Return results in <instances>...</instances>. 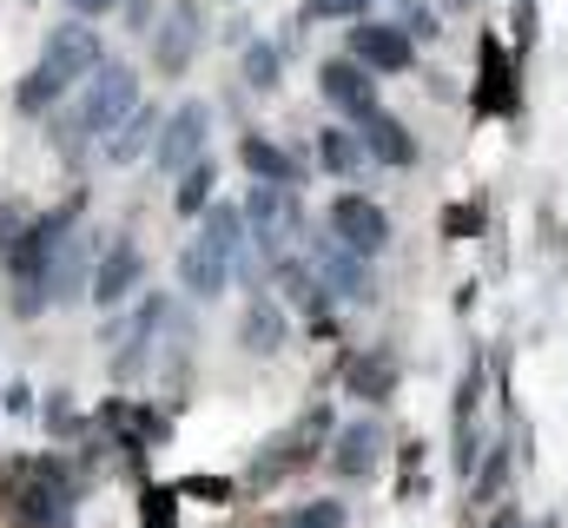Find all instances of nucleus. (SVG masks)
<instances>
[{
    "label": "nucleus",
    "mask_w": 568,
    "mask_h": 528,
    "mask_svg": "<svg viewBox=\"0 0 568 528\" xmlns=\"http://www.w3.org/2000/svg\"><path fill=\"white\" fill-rule=\"evenodd\" d=\"M133 106H140V73H133L126 60H100V67L87 73V87H80L73 113H67L53 132H60V145L73 152L80 139H106V132L133 113Z\"/></svg>",
    "instance_id": "f257e3e1"
},
{
    "label": "nucleus",
    "mask_w": 568,
    "mask_h": 528,
    "mask_svg": "<svg viewBox=\"0 0 568 528\" xmlns=\"http://www.w3.org/2000/svg\"><path fill=\"white\" fill-rule=\"evenodd\" d=\"M297 232H304L297 192H291V185H252V199H245V238H252L265 258H284V252L297 245Z\"/></svg>",
    "instance_id": "f03ea898"
},
{
    "label": "nucleus",
    "mask_w": 568,
    "mask_h": 528,
    "mask_svg": "<svg viewBox=\"0 0 568 528\" xmlns=\"http://www.w3.org/2000/svg\"><path fill=\"white\" fill-rule=\"evenodd\" d=\"M106 60V40L93 33V20H60L53 33H47V47H40V73L53 80V87H80L93 67Z\"/></svg>",
    "instance_id": "7ed1b4c3"
},
{
    "label": "nucleus",
    "mask_w": 568,
    "mask_h": 528,
    "mask_svg": "<svg viewBox=\"0 0 568 528\" xmlns=\"http://www.w3.org/2000/svg\"><path fill=\"white\" fill-rule=\"evenodd\" d=\"M304 264L317 271L324 297H337V304H377V277H371V258H357L351 245H337V238H317Z\"/></svg>",
    "instance_id": "20e7f679"
},
{
    "label": "nucleus",
    "mask_w": 568,
    "mask_h": 528,
    "mask_svg": "<svg viewBox=\"0 0 568 528\" xmlns=\"http://www.w3.org/2000/svg\"><path fill=\"white\" fill-rule=\"evenodd\" d=\"M331 238L351 245L357 258H377V252H390V212L371 205L364 192H337L331 199Z\"/></svg>",
    "instance_id": "39448f33"
},
{
    "label": "nucleus",
    "mask_w": 568,
    "mask_h": 528,
    "mask_svg": "<svg viewBox=\"0 0 568 528\" xmlns=\"http://www.w3.org/2000/svg\"><path fill=\"white\" fill-rule=\"evenodd\" d=\"M205 139H212V106L205 100H185L172 120H159V139H152V159H159V172H185L192 159H205Z\"/></svg>",
    "instance_id": "423d86ee"
},
{
    "label": "nucleus",
    "mask_w": 568,
    "mask_h": 528,
    "mask_svg": "<svg viewBox=\"0 0 568 528\" xmlns=\"http://www.w3.org/2000/svg\"><path fill=\"white\" fill-rule=\"evenodd\" d=\"M145 277V258L133 238H106L100 245V258H93V277H87V297L100 304V311H126V297L140 291Z\"/></svg>",
    "instance_id": "0eeeda50"
},
{
    "label": "nucleus",
    "mask_w": 568,
    "mask_h": 528,
    "mask_svg": "<svg viewBox=\"0 0 568 528\" xmlns=\"http://www.w3.org/2000/svg\"><path fill=\"white\" fill-rule=\"evenodd\" d=\"M205 27V13H199V0H172L165 7V20L152 27V67L165 73V80H179L185 67H192V53H199V33Z\"/></svg>",
    "instance_id": "6e6552de"
},
{
    "label": "nucleus",
    "mask_w": 568,
    "mask_h": 528,
    "mask_svg": "<svg viewBox=\"0 0 568 528\" xmlns=\"http://www.w3.org/2000/svg\"><path fill=\"white\" fill-rule=\"evenodd\" d=\"M93 258H100L93 238L67 225V232L53 238V252H47V304H73V297L87 291V277H93Z\"/></svg>",
    "instance_id": "1a4fd4ad"
},
{
    "label": "nucleus",
    "mask_w": 568,
    "mask_h": 528,
    "mask_svg": "<svg viewBox=\"0 0 568 528\" xmlns=\"http://www.w3.org/2000/svg\"><path fill=\"white\" fill-rule=\"evenodd\" d=\"M351 60L371 67V73H404L417 60V40L404 27H390V20H357L351 27Z\"/></svg>",
    "instance_id": "9d476101"
},
{
    "label": "nucleus",
    "mask_w": 568,
    "mask_h": 528,
    "mask_svg": "<svg viewBox=\"0 0 568 528\" xmlns=\"http://www.w3.org/2000/svg\"><path fill=\"white\" fill-rule=\"evenodd\" d=\"M317 93H324V100H331L344 120H364V113H377V73H371V67H357L351 53L317 67Z\"/></svg>",
    "instance_id": "9b49d317"
},
{
    "label": "nucleus",
    "mask_w": 568,
    "mask_h": 528,
    "mask_svg": "<svg viewBox=\"0 0 568 528\" xmlns=\"http://www.w3.org/2000/svg\"><path fill=\"white\" fill-rule=\"evenodd\" d=\"M179 284H185V297L212 304V297H225V291H232V258H225L219 245L192 238V245L179 252Z\"/></svg>",
    "instance_id": "f8f14e48"
},
{
    "label": "nucleus",
    "mask_w": 568,
    "mask_h": 528,
    "mask_svg": "<svg viewBox=\"0 0 568 528\" xmlns=\"http://www.w3.org/2000/svg\"><path fill=\"white\" fill-rule=\"evenodd\" d=\"M357 139H364V159H377V165H417V139H410V126L404 120H390L384 106L377 113H364L357 120Z\"/></svg>",
    "instance_id": "ddd939ff"
},
{
    "label": "nucleus",
    "mask_w": 568,
    "mask_h": 528,
    "mask_svg": "<svg viewBox=\"0 0 568 528\" xmlns=\"http://www.w3.org/2000/svg\"><path fill=\"white\" fill-rule=\"evenodd\" d=\"M377 456H384V429L377 423H344L337 443H331V469L337 476H371Z\"/></svg>",
    "instance_id": "4468645a"
},
{
    "label": "nucleus",
    "mask_w": 568,
    "mask_h": 528,
    "mask_svg": "<svg viewBox=\"0 0 568 528\" xmlns=\"http://www.w3.org/2000/svg\"><path fill=\"white\" fill-rule=\"evenodd\" d=\"M152 132H159V113H152V106H133L120 126L100 139L106 165H133V159H145V152H152Z\"/></svg>",
    "instance_id": "2eb2a0df"
},
{
    "label": "nucleus",
    "mask_w": 568,
    "mask_h": 528,
    "mask_svg": "<svg viewBox=\"0 0 568 528\" xmlns=\"http://www.w3.org/2000/svg\"><path fill=\"white\" fill-rule=\"evenodd\" d=\"M239 344H245L252 357H272V351H284V311H278V297H252V304H245V317H239Z\"/></svg>",
    "instance_id": "dca6fc26"
},
{
    "label": "nucleus",
    "mask_w": 568,
    "mask_h": 528,
    "mask_svg": "<svg viewBox=\"0 0 568 528\" xmlns=\"http://www.w3.org/2000/svg\"><path fill=\"white\" fill-rule=\"evenodd\" d=\"M239 159H245V172H252L258 185H297L291 152H284V145H272L265 132H245V139H239Z\"/></svg>",
    "instance_id": "f3484780"
},
{
    "label": "nucleus",
    "mask_w": 568,
    "mask_h": 528,
    "mask_svg": "<svg viewBox=\"0 0 568 528\" xmlns=\"http://www.w3.org/2000/svg\"><path fill=\"white\" fill-rule=\"evenodd\" d=\"M317 165H324L331 179H351V172L364 165V139L344 132V126H324L317 132Z\"/></svg>",
    "instance_id": "a211bd4d"
},
{
    "label": "nucleus",
    "mask_w": 568,
    "mask_h": 528,
    "mask_svg": "<svg viewBox=\"0 0 568 528\" xmlns=\"http://www.w3.org/2000/svg\"><path fill=\"white\" fill-rule=\"evenodd\" d=\"M212 185H219V165H212V159H192V165L179 172V192H172V212H185V219H199V212L212 205Z\"/></svg>",
    "instance_id": "6ab92c4d"
},
{
    "label": "nucleus",
    "mask_w": 568,
    "mask_h": 528,
    "mask_svg": "<svg viewBox=\"0 0 568 528\" xmlns=\"http://www.w3.org/2000/svg\"><path fill=\"white\" fill-rule=\"evenodd\" d=\"M278 291L297 304V311H317V304H324V284H317V271H311L304 258H291V252L278 258Z\"/></svg>",
    "instance_id": "aec40b11"
},
{
    "label": "nucleus",
    "mask_w": 568,
    "mask_h": 528,
    "mask_svg": "<svg viewBox=\"0 0 568 528\" xmlns=\"http://www.w3.org/2000/svg\"><path fill=\"white\" fill-rule=\"evenodd\" d=\"M239 73H245V87H252V93H278L284 53H278V47H265V40H252V47H245V60H239Z\"/></svg>",
    "instance_id": "412c9836"
},
{
    "label": "nucleus",
    "mask_w": 568,
    "mask_h": 528,
    "mask_svg": "<svg viewBox=\"0 0 568 528\" xmlns=\"http://www.w3.org/2000/svg\"><path fill=\"white\" fill-rule=\"evenodd\" d=\"M344 384H351L357 396H371V403H377V396H390V384H397V364H390V357H357Z\"/></svg>",
    "instance_id": "4be33fe9"
},
{
    "label": "nucleus",
    "mask_w": 568,
    "mask_h": 528,
    "mask_svg": "<svg viewBox=\"0 0 568 528\" xmlns=\"http://www.w3.org/2000/svg\"><path fill=\"white\" fill-rule=\"evenodd\" d=\"M60 100H67V87H53L40 67H33V73L20 80V93H13V106H20V113H47V106H60Z\"/></svg>",
    "instance_id": "5701e85b"
},
{
    "label": "nucleus",
    "mask_w": 568,
    "mask_h": 528,
    "mask_svg": "<svg viewBox=\"0 0 568 528\" xmlns=\"http://www.w3.org/2000/svg\"><path fill=\"white\" fill-rule=\"evenodd\" d=\"M483 80H489V93H483V106H489V113H503V106H509V67L496 60V47L483 53Z\"/></svg>",
    "instance_id": "b1692460"
},
{
    "label": "nucleus",
    "mask_w": 568,
    "mask_h": 528,
    "mask_svg": "<svg viewBox=\"0 0 568 528\" xmlns=\"http://www.w3.org/2000/svg\"><path fill=\"white\" fill-rule=\"evenodd\" d=\"M27 225H33V212H27V205H0V258L20 245V232H27Z\"/></svg>",
    "instance_id": "393cba45"
},
{
    "label": "nucleus",
    "mask_w": 568,
    "mask_h": 528,
    "mask_svg": "<svg viewBox=\"0 0 568 528\" xmlns=\"http://www.w3.org/2000/svg\"><path fill=\"white\" fill-rule=\"evenodd\" d=\"M304 7H311L317 20H364V7H371V0H304Z\"/></svg>",
    "instance_id": "a878e982"
},
{
    "label": "nucleus",
    "mask_w": 568,
    "mask_h": 528,
    "mask_svg": "<svg viewBox=\"0 0 568 528\" xmlns=\"http://www.w3.org/2000/svg\"><path fill=\"white\" fill-rule=\"evenodd\" d=\"M297 528H344V509H337V502H311V509L297 516Z\"/></svg>",
    "instance_id": "bb28decb"
},
{
    "label": "nucleus",
    "mask_w": 568,
    "mask_h": 528,
    "mask_svg": "<svg viewBox=\"0 0 568 528\" xmlns=\"http://www.w3.org/2000/svg\"><path fill=\"white\" fill-rule=\"evenodd\" d=\"M404 33L410 40H436V13L429 7H404Z\"/></svg>",
    "instance_id": "cd10ccee"
},
{
    "label": "nucleus",
    "mask_w": 568,
    "mask_h": 528,
    "mask_svg": "<svg viewBox=\"0 0 568 528\" xmlns=\"http://www.w3.org/2000/svg\"><path fill=\"white\" fill-rule=\"evenodd\" d=\"M113 7H120V0H67V13H73V20H106Z\"/></svg>",
    "instance_id": "c85d7f7f"
},
{
    "label": "nucleus",
    "mask_w": 568,
    "mask_h": 528,
    "mask_svg": "<svg viewBox=\"0 0 568 528\" xmlns=\"http://www.w3.org/2000/svg\"><path fill=\"white\" fill-rule=\"evenodd\" d=\"M503 528H529V522H516V516H509V522H503Z\"/></svg>",
    "instance_id": "c756f323"
}]
</instances>
